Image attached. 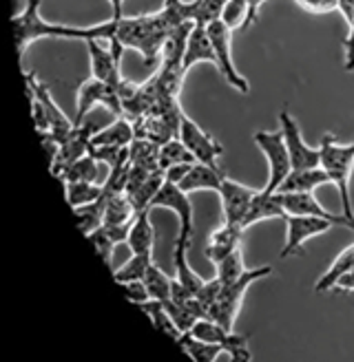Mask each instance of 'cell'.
Here are the masks:
<instances>
[{
    "label": "cell",
    "mask_w": 354,
    "mask_h": 362,
    "mask_svg": "<svg viewBox=\"0 0 354 362\" xmlns=\"http://www.w3.org/2000/svg\"><path fill=\"white\" fill-rule=\"evenodd\" d=\"M127 245L131 250V255H153L155 228L151 221V208L135 214V219L131 221V228H129Z\"/></svg>",
    "instance_id": "cell-22"
},
{
    "label": "cell",
    "mask_w": 354,
    "mask_h": 362,
    "mask_svg": "<svg viewBox=\"0 0 354 362\" xmlns=\"http://www.w3.org/2000/svg\"><path fill=\"white\" fill-rule=\"evenodd\" d=\"M180 139L186 144V148L195 155L198 161L210 164V166H219L217 159L222 157L224 146L212 135H208L200 124H195L186 113L182 115V124H180Z\"/></svg>",
    "instance_id": "cell-13"
},
{
    "label": "cell",
    "mask_w": 354,
    "mask_h": 362,
    "mask_svg": "<svg viewBox=\"0 0 354 362\" xmlns=\"http://www.w3.org/2000/svg\"><path fill=\"white\" fill-rule=\"evenodd\" d=\"M104 204H106V199L102 197L100 202H93L88 206H80V208L74 210L76 221H78L80 230L84 232V237L104 226Z\"/></svg>",
    "instance_id": "cell-37"
},
{
    "label": "cell",
    "mask_w": 354,
    "mask_h": 362,
    "mask_svg": "<svg viewBox=\"0 0 354 362\" xmlns=\"http://www.w3.org/2000/svg\"><path fill=\"white\" fill-rule=\"evenodd\" d=\"M279 124H281V135L286 139V146L290 153L292 161V170H304V168H316L321 166V151L312 148L306 144L304 133H301V126L295 119L290 111H281L279 113Z\"/></svg>",
    "instance_id": "cell-10"
},
{
    "label": "cell",
    "mask_w": 354,
    "mask_h": 362,
    "mask_svg": "<svg viewBox=\"0 0 354 362\" xmlns=\"http://www.w3.org/2000/svg\"><path fill=\"white\" fill-rule=\"evenodd\" d=\"M129 228H131V223L129 226H102V228L93 230L91 234H86V239L93 243L102 261L106 265H111L115 247L120 243H127V239H129Z\"/></svg>",
    "instance_id": "cell-20"
},
{
    "label": "cell",
    "mask_w": 354,
    "mask_h": 362,
    "mask_svg": "<svg viewBox=\"0 0 354 362\" xmlns=\"http://www.w3.org/2000/svg\"><path fill=\"white\" fill-rule=\"evenodd\" d=\"M339 11L346 16L350 33L346 38V69L354 71V0H339Z\"/></svg>",
    "instance_id": "cell-43"
},
{
    "label": "cell",
    "mask_w": 354,
    "mask_h": 362,
    "mask_svg": "<svg viewBox=\"0 0 354 362\" xmlns=\"http://www.w3.org/2000/svg\"><path fill=\"white\" fill-rule=\"evenodd\" d=\"M286 245L281 250V259H290L304 252V245L319 234H326L336 223L324 216H308V214H288L286 219Z\"/></svg>",
    "instance_id": "cell-7"
},
{
    "label": "cell",
    "mask_w": 354,
    "mask_h": 362,
    "mask_svg": "<svg viewBox=\"0 0 354 362\" xmlns=\"http://www.w3.org/2000/svg\"><path fill=\"white\" fill-rule=\"evenodd\" d=\"M188 250H190V243L188 241H182L177 239L175 241V252H173V263H175V281L184 285L188 292L198 294L200 289L204 287L206 279H202L198 272H195L190 265H188Z\"/></svg>",
    "instance_id": "cell-24"
},
{
    "label": "cell",
    "mask_w": 354,
    "mask_h": 362,
    "mask_svg": "<svg viewBox=\"0 0 354 362\" xmlns=\"http://www.w3.org/2000/svg\"><path fill=\"white\" fill-rule=\"evenodd\" d=\"M144 283H147V287H149L151 298L162 300V303H169V300H171V294H173V279L166 274L164 269H159L155 263L149 267L147 276H144Z\"/></svg>",
    "instance_id": "cell-36"
},
{
    "label": "cell",
    "mask_w": 354,
    "mask_h": 362,
    "mask_svg": "<svg viewBox=\"0 0 354 362\" xmlns=\"http://www.w3.org/2000/svg\"><path fill=\"white\" fill-rule=\"evenodd\" d=\"M202 62H210L217 66V56H215V49H212L210 42V35L208 29L202 25H195L188 33V40H186V51H184V71H188L195 64H202Z\"/></svg>",
    "instance_id": "cell-18"
},
{
    "label": "cell",
    "mask_w": 354,
    "mask_h": 362,
    "mask_svg": "<svg viewBox=\"0 0 354 362\" xmlns=\"http://www.w3.org/2000/svg\"><path fill=\"white\" fill-rule=\"evenodd\" d=\"M135 139V124L127 115H118L113 124H109L106 129H100L93 139L91 146H100V144H111V146H131Z\"/></svg>",
    "instance_id": "cell-25"
},
{
    "label": "cell",
    "mask_w": 354,
    "mask_h": 362,
    "mask_svg": "<svg viewBox=\"0 0 354 362\" xmlns=\"http://www.w3.org/2000/svg\"><path fill=\"white\" fill-rule=\"evenodd\" d=\"M352 267H354V243L348 245V247L341 252V255L332 261V265L326 269V274L316 281L314 292H330V289H334L336 279H339L341 274H346V272L352 269Z\"/></svg>",
    "instance_id": "cell-31"
},
{
    "label": "cell",
    "mask_w": 354,
    "mask_h": 362,
    "mask_svg": "<svg viewBox=\"0 0 354 362\" xmlns=\"http://www.w3.org/2000/svg\"><path fill=\"white\" fill-rule=\"evenodd\" d=\"M224 170L219 166H210V164H202V161H195L190 166L188 175L182 179L180 188L184 192H198V190H215L219 192L222 184H224Z\"/></svg>",
    "instance_id": "cell-19"
},
{
    "label": "cell",
    "mask_w": 354,
    "mask_h": 362,
    "mask_svg": "<svg viewBox=\"0 0 354 362\" xmlns=\"http://www.w3.org/2000/svg\"><path fill=\"white\" fill-rule=\"evenodd\" d=\"M98 131H100V126L96 122L84 119L82 124H76L74 133L67 137V141H62L58 159L49 166L51 173H53V177H58L69 164H74L76 159L88 155V151H91V139H93V135Z\"/></svg>",
    "instance_id": "cell-14"
},
{
    "label": "cell",
    "mask_w": 354,
    "mask_h": 362,
    "mask_svg": "<svg viewBox=\"0 0 354 362\" xmlns=\"http://www.w3.org/2000/svg\"><path fill=\"white\" fill-rule=\"evenodd\" d=\"M222 287H224L222 281H219L217 276H212L210 281L204 283V287L200 289V292L195 294V296L200 298V303L206 307V314H208V310H210V305L217 300V296H219V292H222ZM206 318H208V316H206Z\"/></svg>",
    "instance_id": "cell-44"
},
{
    "label": "cell",
    "mask_w": 354,
    "mask_h": 362,
    "mask_svg": "<svg viewBox=\"0 0 354 362\" xmlns=\"http://www.w3.org/2000/svg\"><path fill=\"white\" fill-rule=\"evenodd\" d=\"M131 164L147 168V170H157L159 168V144L144 139V137H135L131 144Z\"/></svg>",
    "instance_id": "cell-33"
},
{
    "label": "cell",
    "mask_w": 354,
    "mask_h": 362,
    "mask_svg": "<svg viewBox=\"0 0 354 362\" xmlns=\"http://www.w3.org/2000/svg\"><path fill=\"white\" fill-rule=\"evenodd\" d=\"M137 307H139V310L151 318V322H153V327H155V329H159L162 334H166L173 342H180L182 332H180V327H177V325H175L173 316L169 314V310L164 307V303H162V300L149 298L147 303H139Z\"/></svg>",
    "instance_id": "cell-26"
},
{
    "label": "cell",
    "mask_w": 354,
    "mask_h": 362,
    "mask_svg": "<svg viewBox=\"0 0 354 362\" xmlns=\"http://www.w3.org/2000/svg\"><path fill=\"white\" fill-rule=\"evenodd\" d=\"M206 29H208L212 49H215V56H217V71L230 86L237 88L241 95H248L251 93V84H248V80L239 74L233 62V31H230L222 21L210 23Z\"/></svg>",
    "instance_id": "cell-6"
},
{
    "label": "cell",
    "mask_w": 354,
    "mask_h": 362,
    "mask_svg": "<svg viewBox=\"0 0 354 362\" xmlns=\"http://www.w3.org/2000/svg\"><path fill=\"white\" fill-rule=\"evenodd\" d=\"M190 166H193V164H177V166L166 168V170H164L166 181H171V184H177V186H180V184H182V179L188 175Z\"/></svg>",
    "instance_id": "cell-48"
},
{
    "label": "cell",
    "mask_w": 354,
    "mask_h": 362,
    "mask_svg": "<svg viewBox=\"0 0 354 362\" xmlns=\"http://www.w3.org/2000/svg\"><path fill=\"white\" fill-rule=\"evenodd\" d=\"M164 181H166L164 170H162V168H157V170H153L144 181H142V184H139L137 188H133V190L127 192V194L131 197V202H133V206H135L137 212L151 208L153 199H155L157 190L164 186ZM151 210H153V208H151Z\"/></svg>",
    "instance_id": "cell-29"
},
{
    "label": "cell",
    "mask_w": 354,
    "mask_h": 362,
    "mask_svg": "<svg viewBox=\"0 0 354 362\" xmlns=\"http://www.w3.org/2000/svg\"><path fill=\"white\" fill-rule=\"evenodd\" d=\"M246 272L244 265V255H241V247H237L235 252H230L226 259H222L215 265V276L222 281V285H230L235 283L237 279H241V274Z\"/></svg>",
    "instance_id": "cell-39"
},
{
    "label": "cell",
    "mask_w": 354,
    "mask_h": 362,
    "mask_svg": "<svg viewBox=\"0 0 354 362\" xmlns=\"http://www.w3.org/2000/svg\"><path fill=\"white\" fill-rule=\"evenodd\" d=\"M246 3H248V27H251V25L257 23L259 9H261V5L266 3V0H246Z\"/></svg>",
    "instance_id": "cell-50"
},
{
    "label": "cell",
    "mask_w": 354,
    "mask_h": 362,
    "mask_svg": "<svg viewBox=\"0 0 354 362\" xmlns=\"http://www.w3.org/2000/svg\"><path fill=\"white\" fill-rule=\"evenodd\" d=\"M273 274V267L270 265H261V267H253V269H246L241 279H237L235 283L224 285L222 292L217 296V300L210 305L208 310V318H212L215 322H219L222 327L235 329V320L239 316V310L244 305V296L248 292V287L253 283H257L259 279H266Z\"/></svg>",
    "instance_id": "cell-3"
},
{
    "label": "cell",
    "mask_w": 354,
    "mask_h": 362,
    "mask_svg": "<svg viewBox=\"0 0 354 362\" xmlns=\"http://www.w3.org/2000/svg\"><path fill=\"white\" fill-rule=\"evenodd\" d=\"M295 3L310 13H328L339 9V0H295Z\"/></svg>",
    "instance_id": "cell-46"
},
{
    "label": "cell",
    "mask_w": 354,
    "mask_h": 362,
    "mask_svg": "<svg viewBox=\"0 0 354 362\" xmlns=\"http://www.w3.org/2000/svg\"><path fill=\"white\" fill-rule=\"evenodd\" d=\"M253 139L257 144V148L261 151V155L266 157V161H268V181H266L263 190L277 192L281 181L292 173V161H290L286 139H283L281 131H277V133L257 131Z\"/></svg>",
    "instance_id": "cell-5"
},
{
    "label": "cell",
    "mask_w": 354,
    "mask_h": 362,
    "mask_svg": "<svg viewBox=\"0 0 354 362\" xmlns=\"http://www.w3.org/2000/svg\"><path fill=\"white\" fill-rule=\"evenodd\" d=\"M111 5V18H122V9H124V0H109Z\"/></svg>",
    "instance_id": "cell-51"
},
{
    "label": "cell",
    "mask_w": 354,
    "mask_h": 362,
    "mask_svg": "<svg viewBox=\"0 0 354 362\" xmlns=\"http://www.w3.org/2000/svg\"><path fill=\"white\" fill-rule=\"evenodd\" d=\"M177 347H182L193 360H198V362H215L219 358V354H224V347L217 345V342L202 340L198 336H193L190 332L182 334Z\"/></svg>",
    "instance_id": "cell-30"
},
{
    "label": "cell",
    "mask_w": 354,
    "mask_h": 362,
    "mask_svg": "<svg viewBox=\"0 0 354 362\" xmlns=\"http://www.w3.org/2000/svg\"><path fill=\"white\" fill-rule=\"evenodd\" d=\"M86 49H88V62H91V78L120 86V82L124 80L120 71L124 47L118 42H106L104 47L100 45V40H86Z\"/></svg>",
    "instance_id": "cell-11"
},
{
    "label": "cell",
    "mask_w": 354,
    "mask_h": 362,
    "mask_svg": "<svg viewBox=\"0 0 354 362\" xmlns=\"http://www.w3.org/2000/svg\"><path fill=\"white\" fill-rule=\"evenodd\" d=\"M226 0H180L182 16L186 23L208 27L210 23H217L222 18Z\"/></svg>",
    "instance_id": "cell-23"
},
{
    "label": "cell",
    "mask_w": 354,
    "mask_h": 362,
    "mask_svg": "<svg viewBox=\"0 0 354 362\" xmlns=\"http://www.w3.org/2000/svg\"><path fill=\"white\" fill-rule=\"evenodd\" d=\"M321 168L330 175L332 186L339 190L341 197V208L343 216L354 221V208H352V197H350V179L354 173V141L350 144H339L334 135H324L321 144Z\"/></svg>",
    "instance_id": "cell-2"
},
{
    "label": "cell",
    "mask_w": 354,
    "mask_h": 362,
    "mask_svg": "<svg viewBox=\"0 0 354 362\" xmlns=\"http://www.w3.org/2000/svg\"><path fill=\"white\" fill-rule=\"evenodd\" d=\"M332 184L330 175L321 168H304V170H292L286 179L281 181V186L277 188V192L288 194V192H314L316 188Z\"/></svg>",
    "instance_id": "cell-21"
},
{
    "label": "cell",
    "mask_w": 354,
    "mask_h": 362,
    "mask_svg": "<svg viewBox=\"0 0 354 362\" xmlns=\"http://www.w3.org/2000/svg\"><path fill=\"white\" fill-rule=\"evenodd\" d=\"M98 104L106 106L113 115H124L122 111V100H120V90L113 84H106L102 80L88 78L78 86V100H76V124H82L88 115L91 108Z\"/></svg>",
    "instance_id": "cell-8"
},
{
    "label": "cell",
    "mask_w": 354,
    "mask_h": 362,
    "mask_svg": "<svg viewBox=\"0 0 354 362\" xmlns=\"http://www.w3.org/2000/svg\"><path fill=\"white\" fill-rule=\"evenodd\" d=\"M334 289L336 292H354V267L348 269L346 274H341L334 283Z\"/></svg>",
    "instance_id": "cell-49"
},
{
    "label": "cell",
    "mask_w": 354,
    "mask_h": 362,
    "mask_svg": "<svg viewBox=\"0 0 354 362\" xmlns=\"http://www.w3.org/2000/svg\"><path fill=\"white\" fill-rule=\"evenodd\" d=\"M88 155H93L100 164L106 168H118L122 164L131 161V148L129 146H111V144H100V146H91Z\"/></svg>",
    "instance_id": "cell-38"
},
{
    "label": "cell",
    "mask_w": 354,
    "mask_h": 362,
    "mask_svg": "<svg viewBox=\"0 0 354 362\" xmlns=\"http://www.w3.org/2000/svg\"><path fill=\"white\" fill-rule=\"evenodd\" d=\"M248 342H251V336L248 334L230 332V336L224 342V354H228L233 362H251L253 354H251V347H248Z\"/></svg>",
    "instance_id": "cell-41"
},
{
    "label": "cell",
    "mask_w": 354,
    "mask_h": 362,
    "mask_svg": "<svg viewBox=\"0 0 354 362\" xmlns=\"http://www.w3.org/2000/svg\"><path fill=\"white\" fill-rule=\"evenodd\" d=\"M219 21L230 29H246L248 27V3L246 0H226Z\"/></svg>",
    "instance_id": "cell-40"
},
{
    "label": "cell",
    "mask_w": 354,
    "mask_h": 362,
    "mask_svg": "<svg viewBox=\"0 0 354 362\" xmlns=\"http://www.w3.org/2000/svg\"><path fill=\"white\" fill-rule=\"evenodd\" d=\"M195 161L198 159H195V155L186 148V144L180 137H175L159 146V168L162 170L177 166V164H195Z\"/></svg>",
    "instance_id": "cell-34"
},
{
    "label": "cell",
    "mask_w": 354,
    "mask_h": 362,
    "mask_svg": "<svg viewBox=\"0 0 354 362\" xmlns=\"http://www.w3.org/2000/svg\"><path fill=\"white\" fill-rule=\"evenodd\" d=\"M217 194H219V202H222L224 221L226 223L241 226L244 223V216H246L248 208H251L257 190L255 188H248V186L239 184V181L226 177Z\"/></svg>",
    "instance_id": "cell-15"
},
{
    "label": "cell",
    "mask_w": 354,
    "mask_h": 362,
    "mask_svg": "<svg viewBox=\"0 0 354 362\" xmlns=\"http://www.w3.org/2000/svg\"><path fill=\"white\" fill-rule=\"evenodd\" d=\"M98 177H100V161L93 155H84L76 159L74 164H69L58 175L62 184H69V181H98Z\"/></svg>",
    "instance_id": "cell-32"
},
{
    "label": "cell",
    "mask_w": 354,
    "mask_h": 362,
    "mask_svg": "<svg viewBox=\"0 0 354 362\" xmlns=\"http://www.w3.org/2000/svg\"><path fill=\"white\" fill-rule=\"evenodd\" d=\"M286 216H288V212H286V208H283V204H281L279 192H266L261 188V190H257L251 208H248L241 228L248 230L255 223L270 221V219H286Z\"/></svg>",
    "instance_id": "cell-17"
},
{
    "label": "cell",
    "mask_w": 354,
    "mask_h": 362,
    "mask_svg": "<svg viewBox=\"0 0 354 362\" xmlns=\"http://www.w3.org/2000/svg\"><path fill=\"white\" fill-rule=\"evenodd\" d=\"M244 228L235 226V223H222L219 228H215L206 239L204 245V257L206 261H210L212 265H217L222 259H226L230 252H235L237 247H241V237H244Z\"/></svg>",
    "instance_id": "cell-16"
},
{
    "label": "cell",
    "mask_w": 354,
    "mask_h": 362,
    "mask_svg": "<svg viewBox=\"0 0 354 362\" xmlns=\"http://www.w3.org/2000/svg\"><path fill=\"white\" fill-rule=\"evenodd\" d=\"M64 192L67 204L76 210L80 206L100 202L104 197V186H100L98 181H69V184H64Z\"/></svg>",
    "instance_id": "cell-28"
},
{
    "label": "cell",
    "mask_w": 354,
    "mask_h": 362,
    "mask_svg": "<svg viewBox=\"0 0 354 362\" xmlns=\"http://www.w3.org/2000/svg\"><path fill=\"white\" fill-rule=\"evenodd\" d=\"M104 226H129L135 219V206L131 202V197L127 192L104 197Z\"/></svg>",
    "instance_id": "cell-27"
},
{
    "label": "cell",
    "mask_w": 354,
    "mask_h": 362,
    "mask_svg": "<svg viewBox=\"0 0 354 362\" xmlns=\"http://www.w3.org/2000/svg\"><path fill=\"white\" fill-rule=\"evenodd\" d=\"M151 208H166L171 212H175L177 221H180V234L177 239L188 241L193 243V234H195V221H193V204H190V197L188 192H184L177 184H171V181H164V186L157 190L155 199Z\"/></svg>",
    "instance_id": "cell-9"
},
{
    "label": "cell",
    "mask_w": 354,
    "mask_h": 362,
    "mask_svg": "<svg viewBox=\"0 0 354 362\" xmlns=\"http://www.w3.org/2000/svg\"><path fill=\"white\" fill-rule=\"evenodd\" d=\"M153 265V255H131V259L122 267L113 269V276L118 283L127 281H144L149 267Z\"/></svg>",
    "instance_id": "cell-35"
},
{
    "label": "cell",
    "mask_w": 354,
    "mask_h": 362,
    "mask_svg": "<svg viewBox=\"0 0 354 362\" xmlns=\"http://www.w3.org/2000/svg\"><path fill=\"white\" fill-rule=\"evenodd\" d=\"M129 173H131V161L129 164H122L118 168H109V177L104 181V197H113V194H122L127 192V184H129Z\"/></svg>",
    "instance_id": "cell-42"
},
{
    "label": "cell",
    "mask_w": 354,
    "mask_h": 362,
    "mask_svg": "<svg viewBox=\"0 0 354 362\" xmlns=\"http://www.w3.org/2000/svg\"><path fill=\"white\" fill-rule=\"evenodd\" d=\"M31 115H33V122H35V131H51V122H49V115L45 111V106L38 102V100H31Z\"/></svg>",
    "instance_id": "cell-47"
},
{
    "label": "cell",
    "mask_w": 354,
    "mask_h": 362,
    "mask_svg": "<svg viewBox=\"0 0 354 362\" xmlns=\"http://www.w3.org/2000/svg\"><path fill=\"white\" fill-rule=\"evenodd\" d=\"M40 3L42 0H27V5L21 13L11 18V27L16 35V49L18 56H25L29 45L42 38H64V27L58 23H49L40 16Z\"/></svg>",
    "instance_id": "cell-4"
},
{
    "label": "cell",
    "mask_w": 354,
    "mask_h": 362,
    "mask_svg": "<svg viewBox=\"0 0 354 362\" xmlns=\"http://www.w3.org/2000/svg\"><path fill=\"white\" fill-rule=\"evenodd\" d=\"M25 82H27V95H29V100H38L45 106V111L49 115V122H51L53 137H56L60 144L67 141V137L74 133V129H76V122H71L64 115V111L56 104V100H53L49 86L42 84L38 78H35V74H31V71H25Z\"/></svg>",
    "instance_id": "cell-12"
},
{
    "label": "cell",
    "mask_w": 354,
    "mask_h": 362,
    "mask_svg": "<svg viewBox=\"0 0 354 362\" xmlns=\"http://www.w3.org/2000/svg\"><path fill=\"white\" fill-rule=\"evenodd\" d=\"M180 25L175 18L162 7L153 13L142 16H122V18H109L106 23L93 25V27H64L67 40H106L118 42L124 49H135L142 53L147 64H153L162 56V49L169 40L173 29Z\"/></svg>",
    "instance_id": "cell-1"
},
{
    "label": "cell",
    "mask_w": 354,
    "mask_h": 362,
    "mask_svg": "<svg viewBox=\"0 0 354 362\" xmlns=\"http://www.w3.org/2000/svg\"><path fill=\"white\" fill-rule=\"evenodd\" d=\"M122 289H124V294L129 296V300L133 305H139V303H147L151 298L149 294V287L144 281H127V283H120Z\"/></svg>",
    "instance_id": "cell-45"
}]
</instances>
